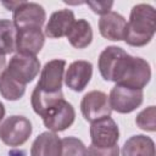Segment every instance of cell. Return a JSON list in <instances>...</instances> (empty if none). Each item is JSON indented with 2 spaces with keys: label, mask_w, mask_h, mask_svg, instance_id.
<instances>
[{
  "label": "cell",
  "mask_w": 156,
  "mask_h": 156,
  "mask_svg": "<svg viewBox=\"0 0 156 156\" xmlns=\"http://www.w3.org/2000/svg\"><path fill=\"white\" fill-rule=\"evenodd\" d=\"M4 116H5V106H4V104L0 101V122H1V119L4 118Z\"/></svg>",
  "instance_id": "cell-26"
},
{
  "label": "cell",
  "mask_w": 156,
  "mask_h": 156,
  "mask_svg": "<svg viewBox=\"0 0 156 156\" xmlns=\"http://www.w3.org/2000/svg\"><path fill=\"white\" fill-rule=\"evenodd\" d=\"M87 5L98 15H106L113 6L112 1H87Z\"/></svg>",
  "instance_id": "cell-24"
},
{
  "label": "cell",
  "mask_w": 156,
  "mask_h": 156,
  "mask_svg": "<svg viewBox=\"0 0 156 156\" xmlns=\"http://www.w3.org/2000/svg\"><path fill=\"white\" fill-rule=\"evenodd\" d=\"M93 76V65L85 60L73 61L63 77L66 85L73 91H82L88 85Z\"/></svg>",
  "instance_id": "cell-12"
},
{
  "label": "cell",
  "mask_w": 156,
  "mask_h": 156,
  "mask_svg": "<svg viewBox=\"0 0 156 156\" xmlns=\"http://www.w3.org/2000/svg\"><path fill=\"white\" fill-rule=\"evenodd\" d=\"M41 118L44 126L49 130L54 133L62 132L73 124L76 119V111L68 101L61 99L50 108H48Z\"/></svg>",
  "instance_id": "cell-4"
},
{
  "label": "cell",
  "mask_w": 156,
  "mask_h": 156,
  "mask_svg": "<svg viewBox=\"0 0 156 156\" xmlns=\"http://www.w3.org/2000/svg\"><path fill=\"white\" fill-rule=\"evenodd\" d=\"M156 30V11L149 4L133 6L127 22L123 40L130 46H144L149 44Z\"/></svg>",
  "instance_id": "cell-1"
},
{
  "label": "cell",
  "mask_w": 156,
  "mask_h": 156,
  "mask_svg": "<svg viewBox=\"0 0 156 156\" xmlns=\"http://www.w3.org/2000/svg\"><path fill=\"white\" fill-rule=\"evenodd\" d=\"M26 91V85L13 79L6 71L0 76V94L2 98L10 101L20 100Z\"/></svg>",
  "instance_id": "cell-20"
},
{
  "label": "cell",
  "mask_w": 156,
  "mask_h": 156,
  "mask_svg": "<svg viewBox=\"0 0 156 156\" xmlns=\"http://www.w3.org/2000/svg\"><path fill=\"white\" fill-rule=\"evenodd\" d=\"M5 71L17 82L27 85L40 71V62L35 56H26L16 54L11 57Z\"/></svg>",
  "instance_id": "cell-8"
},
{
  "label": "cell",
  "mask_w": 156,
  "mask_h": 156,
  "mask_svg": "<svg viewBox=\"0 0 156 156\" xmlns=\"http://www.w3.org/2000/svg\"><path fill=\"white\" fill-rule=\"evenodd\" d=\"M91 145L96 147H112L117 145L119 139V130L117 123L111 117H105L95 121L90 126Z\"/></svg>",
  "instance_id": "cell-9"
},
{
  "label": "cell",
  "mask_w": 156,
  "mask_h": 156,
  "mask_svg": "<svg viewBox=\"0 0 156 156\" xmlns=\"http://www.w3.org/2000/svg\"><path fill=\"white\" fill-rule=\"evenodd\" d=\"M61 99H63L62 90L57 93H46L35 87L30 96V104L34 112L41 117L48 108H50Z\"/></svg>",
  "instance_id": "cell-18"
},
{
  "label": "cell",
  "mask_w": 156,
  "mask_h": 156,
  "mask_svg": "<svg viewBox=\"0 0 156 156\" xmlns=\"http://www.w3.org/2000/svg\"><path fill=\"white\" fill-rule=\"evenodd\" d=\"M85 156H119V147L118 145H115L112 147H96L94 145H90L87 149Z\"/></svg>",
  "instance_id": "cell-23"
},
{
  "label": "cell",
  "mask_w": 156,
  "mask_h": 156,
  "mask_svg": "<svg viewBox=\"0 0 156 156\" xmlns=\"http://www.w3.org/2000/svg\"><path fill=\"white\" fill-rule=\"evenodd\" d=\"M45 35L41 28H24L17 29L16 50L20 55L35 56L44 46Z\"/></svg>",
  "instance_id": "cell-11"
},
{
  "label": "cell",
  "mask_w": 156,
  "mask_h": 156,
  "mask_svg": "<svg viewBox=\"0 0 156 156\" xmlns=\"http://www.w3.org/2000/svg\"><path fill=\"white\" fill-rule=\"evenodd\" d=\"M143 90L116 84L108 96L111 110L118 113H130L143 104Z\"/></svg>",
  "instance_id": "cell-5"
},
{
  "label": "cell",
  "mask_w": 156,
  "mask_h": 156,
  "mask_svg": "<svg viewBox=\"0 0 156 156\" xmlns=\"http://www.w3.org/2000/svg\"><path fill=\"white\" fill-rule=\"evenodd\" d=\"M80 111L83 117L90 123L110 117L112 112L108 96L100 90H91L83 96L80 101Z\"/></svg>",
  "instance_id": "cell-6"
},
{
  "label": "cell",
  "mask_w": 156,
  "mask_h": 156,
  "mask_svg": "<svg viewBox=\"0 0 156 156\" xmlns=\"http://www.w3.org/2000/svg\"><path fill=\"white\" fill-rule=\"evenodd\" d=\"M151 78V68L146 60L130 56L126 51L119 56L111 74L110 82L133 89H141L147 85Z\"/></svg>",
  "instance_id": "cell-2"
},
{
  "label": "cell",
  "mask_w": 156,
  "mask_h": 156,
  "mask_svg": "<svg viewBox=\"0 0 156 156\" xmlns=\"http://www.w3.org/2000/svg\"><path fill=\"white\" fill-rule=\"evenodd\" d=\"M74 13L72 10L63 9L58 10L51 13L49 22L45 26L44 29V35L56 39V38H62L67 35L68 30L71 29L73 22H74Z\"/></svg>",
  "instance_id": "cell-13"
},
{
  "label": "cell",
  "mask_w": 156,
  "mask_h": 156,
  "mask_svg": "<svg viewBox=\"0 0 156 156\" xmlns=\"http://www.w3.org/2000/svg\"><path fill=\"white\" fill-rule=\"evenodd\" d=\"M61 139L54 132L39 134L32 144L30 156H60Z\"/></svg>",
  "instance_id": "cell-15"
},
{
  "label": "cell",
  "mask_w": 156,
  "mask_h": 156,
  "mask_svg": "<svg viewBox=\"0 0 156 156\" xmlns=\"http://www.w3.org/2000/svg\"><path fill=\"white\" fill-rule=\"evenodd\" d=\"M87 147L83 141L76 136H66L61 139L60 156H85Z\"/></svg>",
  "instance_id": "cell-21"
},
{
  "label": "cell",
  "mask_w": 156,
  "mask_h": 156,
  "mask_svg": "<svg viewBox=\"0 0 156 156\" xmlns=\"http://www.w3.org/2000/svg\"><path fill=\"white\" fill-rule=\"evenodd\" d=\"M66 61L61 58H55L45 63L41 68L39 82L37 88L46 93H57L61 91L63 73H65Z\"/></svg>",
  "instance_id": "cell-10"
},
{
  "label": "cell",
  "mask_w": 156,
  "mask_h": 156,
  "mask_svg": "<svg viewBox=\"0 0 156 156\" xmlns=\"http://www.w3.org/2000/svg\"><path fill=\"white\" fill-rule=\"evenodd\" d=\"M67 39L69 44L76 49H85L90 45L93 40V29L90 23L84 20H77L73 22L71 29L67 33Z\"/></svg>",
  "instance_id": "cell-17"
},
{
  "label": "cell",
  "mask_w": 156,
  "mask_h": 156,
  "mask_svg": "<svg viewBox=\"0 0 156 156\" xmlns=\"http://www.w3.org/2000/svg\"><path fill=\"white\" fill-rule=\"evenodd\" d=\"M5 68H6V58H5V56L0 55V76L2 74Z\"/></svg>",
  "instance_id": "cell-25"
},
{
  "label": "cell",
  "mask_w": 156,
  "mask_h": 156,
  "mask_svg": "<svg viewBox=\"0 0 156 156\" xmlns=\"http://www.w3.org/2000/svg\"><path fill=\"white\" fill-rule=\"evenodd\" d=\"M32 134V123L24 116H10L0 124V139L7 146H21Z\"/></svg>",
  "instance_id": "cell-3"
},
{
  "label": "cell",
  "mask_w": 156,
  "mask_h": 156,
  "mask_svg": "<svg viewBox=\"0 0 156 156\" xmlns=\"http://www.w3.org/2000/svg\"><path fill=\"white\" fill-rule=\"evenodd\" d=\"M17 29L12 21L0 20V55L5 56L16 50Z\"/></svg>",
  "instance_id": "cell-19"
},
{
  "label": "cell",
  "mask_w": 156,
  "mask_h": 156,
  "mask_svg": "<svg viewBox=\"0 0 156 156\" xmlns=\"http://www.w3.org/2000/svg\"><path fill=\"white\" fill-rule=\"evenodd\" d=\"M155 118H156V108H155V106H149L138 113V116L135 118V123L143 130L155 132L156 130Z\"/></svg>",
  "instance_id": "cell-22"
},
{
  "label": "cell",
  "mask_w": 156,
  "mask_h": 156,
  "mask_svg": "<svg viewBox=\"0 0 156 156\" xmlns=\"http://www.w3.org/2000/svg\"><path fill=\"white\" fill-rule=\"evenodd\" d=\"M13 12V24L16 29L24 28H41L46 20L44 7L37 2L20 1Z\"/></svg>",
  "instance_id": "cell-7"
},
{
  "label": "cell",
  "mask_w": 156,
  "mask_h": 156,
  "mask_svg": "<svg viewBox=\"0 0 156 156\" xmlns=\"http://www.w3.org/2000/svg\"><path fill=\"white\" fill-rule=\"evenodd\" d=\"M122 156H155V143L150 136L133 135L123 144Z\"/></svg>",
  "instance_id": "cell-16"
},
{
  "label": "cell",
  "mask_w": 156,
  "mask_h": 156,
  "mask_svg": "<svg viewBox=\"0 0 156 156\" xmlns=\"http://www.w3.org/2000/svg\"><path fill=\"white\" fill-rule=\"evenodd\" d=\"M127 21L118 12L110 11L106 15H102L99 20V30L100 34L112 41H119L124 38Z\"/></svg>",
  "instance_id": "cell-14"
}]
</instances>
